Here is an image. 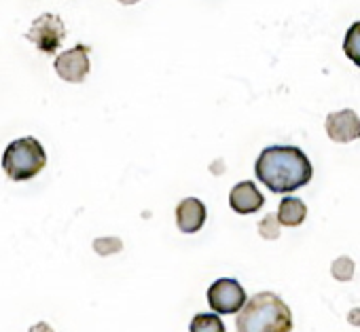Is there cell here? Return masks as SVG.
<instances>
[{"instance_id": "obj_1", "label": "cell", "mask_w": 360, "mask_h": 332, "mask_svg": "<svg viewBox=\"0 0 360 332\" xmlns=\"http://www.w3.org/2000/svg\"><path fill=\"white\" fill-rule=\"evenodd\" d=\"M255 174L271 193H292L311 180L314 168L297 146H267L257 157Z\"/></svg>"}, {"instance_id": "obj_2", "label": "cell", "mask_w": 360, "mask_h": 332, "mask_svg": "<svg viewBox=\"0 0 360 332\" xmlns=\"http://www.w3.org/2000/svg\"><path fill=\"white\" fill-rule=\"evenodd\" d=\"M238 332H290V307L274 292H259L248 298L236 321Z\"/></svg>"}, {"instance_id": "obj_3", "label": "cell", "mask_w": 360, "mask_h": 332, "mask_svg": "<svg viewBox=\"0 0 360 332\" xmlns=\"http://www.w3.org/2000/svg\"><path fill=\"white\" fill-rule=\"evenodd\" d=\"M47 165V152L43 144L28 135L13 140L3 154V170L13 182H26L39 176Z\"/></svg>"}, {"instance_id": "obj_4", "label": "cell", "mask_w": 360, "mask_h": 332, "mask_svg": "<svg viewBox=\"0 0 360 332\" xmlns=\"http://www.w3.org/2000/svg\"><path fill=\"white\" fill-rule=\"evenodd\" d=\"M208 303L217 315H231V313H240V309L246 307L248 298L238 279L223 277L208 288Z\"/></svg>"}, {"instance_id": "obj_5", "label": "cell", "mask_w": 360, "mask_h": 332, "mask_svg": "<svg viewBox=\"0 0 360 332\" xmlns=\"http://www.w3.org/2000/svg\"><path fill=\"white\" fill-rule=\"evenodd\" d=\"M26 39L30 43H34L39 51H43V53H56L58 47L62 45V41L66 39V26H64V22H62L60 15H56V13H43L41 18H37L32 22Z\"/></svg>"}, {"instance_id": "obj_6", "label": "cell", "mask_w": 360, "mask_h": 332, "mask_svg": "<svg viewBox=\"0 0 360 332\" xmlns=\"http://www.w3.org/2000/svg\"><path fill=\"white\" fill-rule=\"evenodd\" d=\"M89 51L87 45H77L68 51H62L56 58V72L62 77V81L68 83H83L89 74Z\"/></svg>"}, {"instance_id": "obj_7", "label": "cell", "mask_w": 360, "mask_h": 332, "mask_svg": "<svg viewBox=\"0 0 360 332\" xmlns=\"http://www.w3.org/2000/svg\"><path fill=\"white\" fill-rule=\"evenodd\" d=\"M324 129L328 133V138L333 142L339 144H347L360 138V119L354 110L345 108V110H337L330 112L324 121Z\"/></svg>"}, {"instance_id": "obj_8", "label": "cell", "mask_w": 360, "mask_h": 332, "mask_svg": "<svg viewBox=\"0 0 360 332\" xmlns=\"http://www.w3.org/2000/svg\"><path fill=\"white\" fill-rule=\"evenodd\" d=\"M206 206L198 197H187L176 206V227L180 233H198L206 225Z\"/></svg>"}, {"instance_id": "obj_9", "label": "cell", "mask_w": 360, "mask_h": 332, "mask_svg": "<svg viewBox=\"0 0 360 332\" xmlns=\"http://www.w3.org/2000/svg\"><path fill=\"white\" fill-rule=\"evenodd\" d=\"M229 206L236 214L246 216V214H257L263 206H265V197L263 193L257 189L255 182L244 180L240 185H236L229 193Z\"/></svg>"}, {"instance_id": "obj_10", "label": "cell", "mask_w": 360, "mask_h": 332, "mask_svg": "<svg viewBox=\"0 0 360 332\" xmlns=\"http://www.w3.org/2000/svg\"><path fill=\"white\" fill-rule=\"evenodd\" d=\"M307 216V206L297 197H284L278 208V220L286 227H299Z\"/></svg>"}, {"instance_id": "obj_11", "label": "cell", "mask_w": 360, "mask_h": 332, "mask_svg": "<svg viewBox=\"0 0 360 332\" xmlns=\"http://www.w3.org/2000/svg\"><path fill=\"white\" fill-rule=\"evenodd\" d=\"M189 332H225V324L217 313H198L189 324Z\"/></svg>"}, {"instance_id": "obj_12", "label": "cell", "mask_w": 360, "mask_h": 332, "mask_svg": "<svg viewBox=\"0 0 360 332\" xmlns=\"http://www.w3.org/2000/svg\"><path fill=\"white\" fill-rule=\"evenodd\" d=\"M343 53L349 62H354L360 68V22L352 24L343 39Z\"/></svg>"}, {"instance_id": "obj_13", "label": "cell", "mask_w": 360, "mask_h": 332, "mask_svg": "<svg viewBox=\"0 0 360 332\" xmlns=\"http://www.w3.org/2000/svg\"><path fill=\"white\" fill-rule=\"evenodd\" d=\"M354 271H356V267L349 256H339L330 265V273L337 281H349L354 277Z\"/></svg>"}, {"instance_id": "obj_14", "label": "cell", "mask_w": 360, "mask_h": 332, "mask_svg": "<svg viewBox=\"0 0 360 332\" xmlns=\"http://www.w3.org/2000/svg\"><path fill=\"white\" fill-rule=\"evenodd\" d=\"M94 250L100 256H110V254H117L123 250V241L119 237H100L94 241Z\"/></svg>"}, {"instance_id": "obj_15", "label": "cell", "mask_w": 360, "mask_h": 332, "mask_svg": "<svg viewBox=\"0 0 360 332\" xmlns=\"http://www.w3.org/2000/svg\"><path fill=\"white\" fill-rule=\"evenodd\" d=\"M259 233H261V237H265V239H278V237H280V220H278V216L267 214V216L259 223Z\"/></svg>"}, {"instance_id": "obj_16", "label": "cell", "mask_w": 360, "mask_h": 332, "mask_svg": "<svg viewBox=\"0 0 360 332\" xmlns=\"http://www.w3.org/2000/svg\"><path fill=\"white\" fill-rule=\"evenodd\" d=\"M347 321H349L352 326H360V309H352V311L347 313Z\"/></svg>"}, {"instance_id": "obj_17", "label": "cell", "mask_w": 360, "mask_h": 332, "mask_svg": "<svg viewBox=\"0 0 360 332\" xmlns=\"http://www.w3.org/2000/svg\"><path fill=\"white\" fill-rule=\"evenodd\" d=\"M30 332H53V328L49 324H45V321H39V324H34L30 328Z\"/></svg>"}]
</instances>
